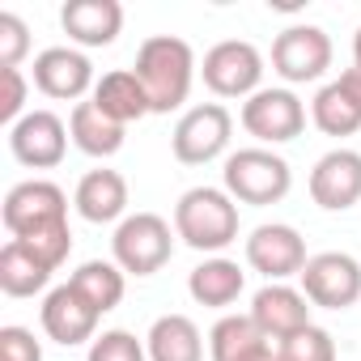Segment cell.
<instances>
[{"instance_id": "cell-1", "label": "cell", "mask_w": 361, "mask_h": 361, "mask_svg": "<svg viewBox=\"0 0 361 361\" xmlns=\"http://www.w3.org/2000/svg\"><path fill=\"white\" fill-rule=\"evenodd\" d=\"M149 94L153 115H170L188 102L192 81H196V51L174 39V35H149L136 51V68H132Z\"/></svg>"}, {"instance_id": "cell-2", "label": "cell", "mask_w": 361, "mask_h": 361, "mask_svg": "<svg viewBox=\"0 0 361 361\" xmlns=\"http://www.w3.org/2000/svg\"><path fill=\"white\" fill-rule=\"evenodd\" d=\"M174 234L192 251H226L238 238V200L226 188H192L174 204Z\"/></svg>"}, {"instance_id": "cell-3", "label": "cell", "mask_w": 361, "mask_h": 361, "mask_svg": "<svg viewBox=\"0 0 361 361\" xmlns=\"http://www.w3.org/2000/svg\"><path fill=\"white\" fill-rule=\"evenodd\" d=\"M221 183L226 192L238 200V204H281L293 188V170L281 153L264 149V145H251V149H238L226 157V170H221Z\"/></svg>"}, {"instance_id": "cell-4", "label": "cell", "mask_w": 361, "mask_h": 361, "mask_svg": "<svg viewBox=\"0 0 361 361\" xmlns=\"http://www.w3.org/2000/svg\"><path fill=\"white\" fill-rule=\"evenodd\" d=\"M174 230L166 217L157 213H132L115 226V238H111V255L115 264L128 272V276H153L170 264L174 255Z\"/></svg>"}, {"instance_id": "cell-5", "label": "cell", "mask_w": 361, "mask_h": 361, "mask_svg": "<svg viewBox=\"0 0 361 361\" xmlns=\"http://www.w3.org/2000/svg\"><path fill=\"white\" fill-rule=\"evenodd\" d=\"M200 77L217 98H251L259 94V81H264V56L247 39H226L204 51Z\"/></svg>"}, {"instance_id": "cell-6", "label": "cell", "mask_w": 361, "mask_h": 361, "mask_svg": "<svg viewBox=\"0 0 361 361\" xmlns=\"http://www.w3.org/2000/svg\"><path fill=\"white\" fill-rule=\"evenodd\" d=\"M230 136H234V115L221 102H200L174 123L170 149L183 166H204L230 149Z\"/></svg>"}, {"instance_id": "cell-7", "label": "cell", "mask_w": 361, "mask_h": 361, "mask_svg": "<svg viewBox=\"0 0 361 361\" xmlns=\"http://www.w3.org/2000/svg\"><path fill=\"white\" fill-rule=\"evenodd\" d=\"M331 68V39L323 26H285L272 43V73L285 77L289 85H306L319 81Z\"/></svg>"}, {"instance_id": "cell-8", "label": "cell", "mask_w": 361, "mask_h": 361, "mask_svg": "<svg viewBox=\"0 0 361 361\" xmlns=\"http://www.w3.org/2000/svg\"><path fill=\"white\" fill-rule=\"evenodd\" d=\"M0 221L13 238H26L35 230H47V226H64L68 221V196L47 183V178H26L18 183L5 204H0Z\"/></svg>"}, {"instance_id": "cell-9", "label": "cell", "mask_w": 361, "mask_h": 361, "mask_svg": "<svg viewBox=\"0 0 361 361\" xmlns=\"http://www.w3.org/2000/svg\"><path fill=\"white\" fill-rule=\"evenodd\" d=\"M302 293L310 298V306L348 310L361 298V264L344 251H319L302 268Z\"/></svg>"}, {"instance_id": "cell-10", "label": "cell", "mask_w": 361, "mask_h": 361, "mask_svg": "<svg viewBox=\"0 0 361 361\" xmlns=\"http://www.w3.org/2000/svg\"><path fill=\"white\" fill-rule=\"evenodd\" d=\"M243 128L264 145H285L302 136L306 106L293 90H259L243 102Z\"/></svg>"}, {"instance_id": "cell-11", "label": "cell", "mask_w": 361, "mask_h": 361, "mask_svg": "<svg viewBox=\"0 0 361 361\" xmlns=\"http://www.w3.org/2000/svg\"><path fill=\"white\" fill-rule=\"evenodd\" d=\"M68 123L56 115V111H30L26 119H18L9 128V149L22 166L30 170H51L64 161L68 153Z\"/></svg>"}, {"instance_id": "cell-12", "label": "cell", "mask_w": 361, "mask_h": 361, "mask_svg": "<svg viewBox=\"0 0 361 361\" xmlns=\"http://www.w3.org/2000/svg\"><path fill=\"white\" fill-rule=\"evenodd\" d=\"M306 259H310V255H306V238H302L293 226L272 221V226L251 230V238H247V264H251L259 276H268V285H272V281L302 276Z\"/></svg>"}, {"instance_id": "cell-13", "label": "cell", "mask_w": 361, "mask_h": 361, "mask_svg": "<svg viewBox=\"0 0 361 361\" xmlns=\"http://www.w3.org/2000/svg\"><path fill=\"white\" fill-rule=\"evenodd\" d=\"M310 200L327 213H344L361 200V153L331 149L310 170Z\"/></svg>"}, {"instance_id": "cell-14", "label": "cell", "mask_w": 361, "mask_h": 361, "mask_svg": "<svg viewBox=\"0 0 361 361\" xmlns=\"http://www.w3.org/2000/svg\"><path fill=\"white\" fill-rule=\"evenodd\" d=\"M251 319H255V327L268 340L285 344L289 336H298V331L310 327V298L302 289L285 285V281H272V285H264L251 298Z\"/></svg>"}, {"instance_id": "cell-15", "label": "cell", "mask_w": 361, "mask_h": 361, "mask_svg": "<svg viewBox=\"0 0 361 361\" xmlns=\"http://www.w3.org/2000/svg\"><path fill=\"white\" fill-rule=\"evenodd\" d=\"M35 85L56 98V102H77L85 98V90H94V64L85 51L77 47H47L35 56Z\"/></svg>"}, {"instance_id": "cell-16", "label": "cell", "mask_w": 361, "mask_h": 361, "mask_svg": "<svg viewBox=\"0 0 361 361\" xmlns=\"http://www.w3.org/2000/svg\"><path fill=\"white\" fill-rule=\"evenodd\" d=\"M98 310L73 289V285H60V289H51L47 298H43V331L56 340V344H64V348H73V344H94L98 336Z\"/></svg>"}, {"instance_id": "cell-17", "label": "cell", "mask_w": 361, "mask_h": 361, "mask_svg": "<svg viewBox=\"0 0 361 361\" xmlns=\"http://www.w3.org/2000/svg\"><path fill=\"white\" fill-rule=\"evenodd\" d=\"M60 26L81 47H111L123 30V5L119 0H68L60 9Z\"/></svg>"}, {"instance_id": "cell-18", "label": "cell", "mask_w": 361, "mask_h": 361, "mask_svg": "<svg viewBox=\"0 0 361 361\" xmlns=\"http://www.w3.org/2000/svg\"><path fill=\"white\" fill-rule=\"evenodd\" d=\"M77 213L94 226H106V221H119L128 213V178L119 170H90L81 183H77V196H73Z\"/></svg>"}, {"instance_id": "cell-19", "label": "cell", "mask_w": 361, "mask_h": 361, "mask_svg": "<svg viewBox=\"0 0 361 361\" xmlns=\"http://www.w3.org/2000/svg\"><path fill=\"white\" fill-rule=\"evenodd\" d=\"M94 106H98L102 115H111L115 123H123V128H128L132 119L153 115L149 94H145V85H140V77H136L132 68H111V73H102L98 85H94Z\"/></svg>"}, {"instance_id": "cell-20", "label": "cell", "mask_w": 361, "mask_h": 361, "mask_svg": "<svg viewBox=\"0 0 361 361\" xmlns=\"http://www.w3.org/2000/svg\"><path fill=\"white\" fill-rule=\"evenodd\" d=\"M149 361H204V336L188 314H161L145 336Z\"/></svg>"}, {"instance_id": "cell-21", "label": "cell", "mask_w": 361, "mask_h": 361, "mask_svg": "<svg viewBox=\"0 0 361 361\" xmlns=\"http://www.w3.org/2000/svg\"><path fill=\"white\" fill-rule=\"evenodd\" d=\"M243 285H247L243 268H238L234 259H221V255L196 264L192 276H188V293H192L200 306H209V310H226V306H234V302L243 298Z\"/></svg>"}, {"instance_id": "cell-22", "label": "cell", "mask_w": 361, "mask_h": 361, "mask_svg": "<svg viewBox=\"0 0 361 361\" xmlns=\"http://www.w3.org/2000/svg\"><path fill=\"white\" fill-rule=\"evenodd\" d=\"M123 123H115L111 115H102L98 106H94V98L90 102H77L73 106V115H68V136H73V145L81 149V153H90V157H115L119 149H123Z\"/></svg>"}, {"instance_id": "cell-23", "label": "cell", "mask_w": 361, "mask_h": 361, "mask_svg": "<svg viewBox=\"0 0 361 361\" xmlns=\"http://www.w3.org/2000/svg\"><path fill=\"white\" fill-rule=\"evenodd\" d=\"M123 276H128V272H123L115 259H90V264H81V268L68 276V285H73L98 314H106V310H115V306L123 302V289H128Z\"/></svg>"}, {"instance_id": "cell-24", "label": "cell", "mask_w": 361, "mask_h": 361, "mask_svg": "<svg viewBox=\"0 0 361 361\" xmlns=\"http://www.w3.org/2000/svg\"><path fill=\"white\" fill-rule=\"evenodd\" d=\"M47 281H51V268L43 259H35L18 238L0 247V289L9 298H35L47 289Z\"/></svg>"}, {"instance_id": "cell-25", "label": "cell", "mask_w": 361, "mask_h": 361, "mask_svg": "<svg viewBox=\"0 0 361 361\" xmlns=\"http://www.w3.org/2000/svg\"><path fill=\"white\" fill-rule=\"evenodd\" d=\"M310 119H314V128H319L323 136H353V132L361 128V111H357V102L344 94L340 81H331V85H323V90L314 94Z\"/></svg>"}, {"instance_id": "cell-26", "label": "cell", "mask_w": 361, "mask_h": 361, "mask_svg": "<svg viewBox=\"0 0 361 361\" xmlns=\"http://www.w3.org/2000/svg\"><path fill=\"white\" fill-rule=\"evenodd\" d=\"M259 340H268V336L255 327L251 314H226V319H217L213 331H209V353H213V361H238V357L251 353Z\"/></svg>"}, {"instance_id": "cell-27", "label": "cell", "mask_w": 361, "mask_h": 361, "mask_svg": "<svg viewBox=\"0 0 361 361\" xmlns=\"http://www.w3.org/2000/svg\"><path fill=\"white\" fill-rule=\"evenodd\" d=\"M35 259H43L51 272L68 259V251H73V230H68V221L64 226H47V230H35V234H26V238H18Z\"/></svg>"}, {"instance_id": "cell-28", "label": "cell", "mask_w": 361, "mask_h": 361, "mask_svg": "<svg viewBox=\"0 0 361 361\" xmlns=\"http://www.w3.org/2000/svg\"><path fill=\"white\" fill-rule=\"evenodd\" d=\"M281 357L285 361H336V340H331V331L310 323L306 331H298L281 344Z\"/></svg>"}, {"instance_id": "cell-29", "label": "cell", "mask_w": 361, "mask_h": 361, "mask_svg": "<svg viewBox=\"0 0 361 361\" xmlns=\"http://www.w3.org/2000/svg\"><path fill=\"white\" fill-rule=\"evenodd\" d=\"M85 361H149V348H145L132 331L115 327V331H102V336L90 344V357H85Z\"/></svg>"}, {"instance_id": "cell-30", "label": "cell", "mask_w": 361, "mask_h": 361, "mask_svg": "<svg viewBox=\"0 0 361 361\" xmlns=\"http://www.w3.org/2000/svg\"><path fill=\"white\" fill-rule=\"evenodd\" d=\"M30 51V30L18 13H0V68H18Z\"/></svg>"}, {"instance_id": "cell-31", "label": "cell", "mask_w": 361, "mask_h": 361, "mask_svg": "<svg viewBox=\"0 0 361 361\" xmlns=\"http://www.w3.org/2000/svg\"><path fill=\"white\" fill-rule=\"evenodd\" d=\"M0 81H5V94H0V123H18V119H26L30 111H26V77H22V68H0Z\"/></svg>"}, {"instance_id": "cell-32", "label": "cell", "mask_w": 361, "mask_h": 361, "mask_svg": "<svg viewBox=\"0 0 361 361\" xmlns=\"http://www.w3.org/2000/svg\"><path fill=\"white\" fill-rule=\"evenodd\" d=\"M0 361H43V344L26 327H0Z\"/></svg>"}, {"instance_id": "cell-33", "label": "cell", "mask_w": 361, "mask_h": 361, "mask_svg": "<svg viewBox=\"0 0 361 361\" xmlns=\"http://www.w3.org/2000/svg\"><path fill=\"white\" fill-rule=\"evenodd\" d=\"M238 361H285V357H281V344H276V340H259V344H255L251 353H243Z\"/></svg>"}, {"instance_id": "cell-34", "label": "cell", "mask_w": 361, "mask_h": 361, "mask_svg": "<svg viewBox=\"0 0 361 361\" xmlns=\"http://www.w3.org/2000/svg\"><path fill=\"white\" fill-rule=\"evenodd\" d=\"M340 85H344V94H348V98L357 102V111H361V68H357V64L340 73Z\"/></svg>"}, {"instance_id": "cell-35", "label": "cell", "mask_w": 361, "mask_h": 361, "mask_svg": "<svg viewBox=\"0 0 361 361\" xmlns=\"http://www.w3.org/2000/svg\"><path fill=\"white\" fill-rule=\"evenodd\" d=\"M353 64L361 68V26H357V35H353Z\"/></svg>"}]
</instances>
